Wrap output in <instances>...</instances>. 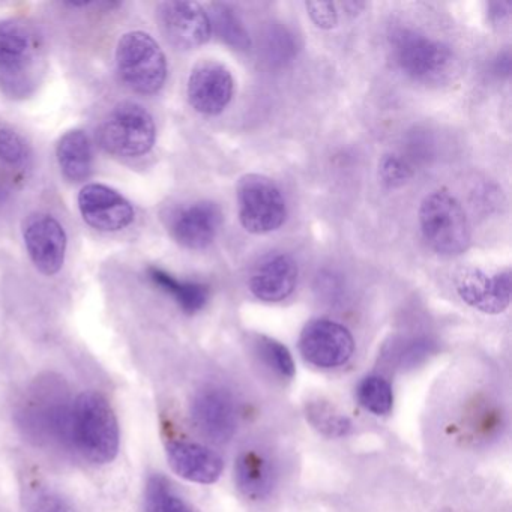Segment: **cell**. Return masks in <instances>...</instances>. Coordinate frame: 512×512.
I'll list each match as a JSON object with an SVG mask.
<instances>
[{"mask_svg": "<svg viewBox=\"0 0 512 512\" xmlns=\"http://www.w3.org/2000/svg\"><path fill=\"white\" fill-rule=\"evenodd\" d=\"M46 74V49L38 29L26 20L0 22V88L14 100L37 91Z\"/></svg>", "mask_w": 512, "mask_h": 512, "instance_id": "6da1fadb", "label": "cell"}, {"mask_svg": "<svg viewBox=\"0 0 512 512\" xmlns=\"http://www.w3.org/2000/svg\"><path fill=\"white\" fill-rule=\"evenodd\" d=\"M71 445L92 464H107L119 451V425L106 397L83 392L73 403Z\"/></svg>", "mask_w": 512, "mask_h": 512, "instance_id": "7a4b0ae2", "label": "cell"}, {"mask_svg": "<svg viewBox=\"0 0 512 512\" xmlns=\"http://www.w3.org/2000/svg\"><path fill=\"white\" fill-rule=\"evenodd\" d=\"M73 404L59 380H38L23 403L22 425L38 442L71 445Z\"/></svg>", "mask_w": 512, "mask_h": 512, "instance_id": "3957f363", "label": "cell"}, {"mask_svg": "<svg viewBox=\"0 0 512 512\" xmlns=\"http://www.w3.org/2000/svg\"><path fill=\"white\" fill-rule=\"evenodd\" d=\"M419 226L425 241L437 254L460 256L469 248V220L463 206L448 191H434L425 197L419 208Z\"/></svg>", "mask_w": 512, "mask_h": 512, "instance_id": "277c9868", "label": "cell"}, {"mask_svg": "<svg viewBox=\"0 0 512 512\" xmlns=\"http://www.w3.org/2000/svg\"><path fill=\"white\" fill-rule=\"evenodd\" d=\"M391 55L407 77L424 85L445 82L454 68V55L446 44L410 29L391 35Z\"/></svg>", "mask_w": 512, "mask_h": 512, "instance_id": "5b68a950", "label": "cell"}, {"mask_svg": "<svg viewBox=\"0 0 512 512\" xmlns=\"http://www.w3.org/2000/svg\"><path fill=\"white\" fill-rule=\"evenodd\" d=\"M119 76L137 94L154 95L167 79V61L161 47L145 32H130L116 50Z\"/></svg>", "mask_w": 512, "mask_h": 512, "instance_id": "8992f818", "label": "cell"}, {"mask_svg": "<svg viewBox=\"0 0 512 512\" xmlns=\"http://www.w3.org/2000/svg\"><path fill=\"white\" fill-rule=\"evenodd\" d=\"M154 118L139 104H118L98 128L101 148L116 157L136 158L154 148Z\"/></svg>", "mask_w": 512, "mask_h": 512, "instance_id": "52a82bcc", "label": "cell"}, {"mask_svg": "<svg viewBox=\"0 0 512 512\" xmlns=\"http://www.w3.org/2000/svg\"><path fill=\"white\" fill-rule=\"evenodd\" d=\"M242 227L254 235L275 232L287 217L286 200L272 179L263 175L242 176L236 188Z\"/></svg>", "mask_w": 512, "mask_h": 512, "instance_id": "ba28073f", "label": "cell"}, {"mask_svg": "<svg viewBox=\"0 0 512 512\" xmlns=\"http://www.w3.org/2000/svg\"><path fill=\"white\" fill-rule=\"evenodd\" d=\"M299 350L305 361L314 367L337 368L352 358L355 341L340 323L316 319L302 329Z\"/></svg>", "mask_w": 512, "mask_h": 512, "instance_id": "9c48e42d", "label": "cell"}, {"mask_svg": "<svg viewBox=\"0 0 512 512\" xmlns=\"http://www.w3.org/2000/svg\"><path fill=\"white\" fill-rule=\"evenodd\" d=\"M158 23L169 44L193 50L211 38L209 14L196 2H164L158 7Z\"/></svg>", "mask_w": 512, "mask_h": 512, "instance_id": "30bf717a", "label": "cell"}, {"mask_svg": "<svg viewBox=\"0 0 512 512\" xmlns=\"http://www.w3.org/2000/svg\"><path fill=\"white\" fill-rule=\"evenodd\" d=\"M26 250L38 271L55 275L61 271L67 254L64 227L49 214H32L23 223Z\"/></svg>", "mask_w": 512, "mask_h": 512, "instance_id": "8fae6325", "label": "cell"}, {"mask_svg": "<svg viewBox=\"0 0 512 512\" xmlns=\"http://www.w3.org/2000/svg\"><path fill=\"white\" fill-rule=\"evenodd\" d=\"M79 209L83 220L101 232H119L134 220L131 203L106 185H86L79 194Z\"/></svg>", "mask_w": 512, "mask_h": 512, "instance_id": "7c38bea8", "label": "cell"}, {"mask_svg": "<svg viewBox=\"0 0 512 512\" xmlns=\"http://www.w3.org/2000/svg\"><path fill=\"white\" fill-rule=\"evenodd\" d=\"M187 94L196 112L208 116L220 115L232 100V74L218 62H200L191 71Z\"/></svg>", "mask_w": 512, "mask_h": 512, "instance_id": "4fadbf2b", "label": "cell"}, {"mask_svg": "<svg viewBox=\"0 0 512 512\" xmlns=\"http://www.w3.org/2000/svg\"><path fill=\"white\" fill-rule=\"evenodd\" d=\"M455 289L470 307L485 314H500L511 302V274L488 275L481 269H463L455 278Z\"/></svg>", "mask_w": 512, "mask_h": 512, "instance_id": "5bb4252c", "label": "cell"}, {"mask_svg": "<svg viewBox=\"0 0 512 512\" xmlns=\"http://www.w3.org/2000/svg\"><path fill=\"white\" fill-rule=\"evenodd\" d=\"M223 223L221 209L212 202H197L173 212L170 235L188 250H205L217 238Z\"/></svg>", "mask_w": 512, "mask_h": 512, "instance_id": "9a60e30c", "label": "cell"}, {"mask_svg": "<svg viewBox=\"0 0 512 512\" xmlns=\"http://www.w3.org/2000/svg\"><path fill=\"white\" fill-rule=\"evenodd\" d=\"M191 416L196 427L215 442L232 439L238 427L235 404L220 388L202 389L191 404Z\"/></svg>", "mask_w": 512, "mask_h": 512, "instance_id": "2e32d148", "label": "cell"}, {"mask_svg": "<svg viewBox=\"0 0 512 512\" xmlns=\"http://www.w3.org/2000/svg\"><path fill=\"white\" fill-rule=\"evenodd\" d=\"M298 283V265L289 254H271L257 263L251 272V293L263 302L289 298Z\"/></svg>", "mask_w": 512, "mask_h": 512, "instance_id": "e0dca14e", "label": "cell"}, {"mask_svg": "<svg viewBox=\"0 0 512 512\" xmlns=\"http://www.w3.org/2000/svg\"><path fill=\"white\" fill-rule=\"evenodd\" d=\"M167 458L173 472L196 484H214L223 473V458L199 443L172 442Z\"/></svg>", "mask_w": 512, "mask_h": 512, "instance_id": "ac0fdd59", "label": "cell"}, {"mask_svg": "<svg viewBox=\"0 0 512 512\" xmlns=\"http://www.w3.org/2000/svg\"><path fill=\"white\" fill-rule=\"evenodd\" d=\"M236 484L244 496L251 500L265 499L275 487L274 464L262 452L245 451L239 455L235 466Z\"/></svg>", "mask_w": 512, "mask_h": 512, "instance_id": "d6986e66", "label": "cell"}, {"mask_svg": "<svg viewBox=\"0 0 512 512\" xmlns=\"http://www.w3.org/2000/svg\"><path fill=\"white\" fill-rule=\"evenodd\" d=\"M56 155L59 167L68 181L82 182L91 175L94 155L91 142L83 131H68L59 140Z\"/></svg>", "mask_w": 512, "mask_h": 512, "instance_id": "ffe728a7", "label": "cell"}, {"mask_svg": "<svg viewBox=\"0 0 512 512\" xmlns=\"http://www.w3.org/2000/svg\"><path fill=\"white\" fill-rule=\"evenodd\" d=\"M149 278L164 292L169 293L178 302L179 307L188 314L197 313L205 307L209 299V287L194 281H179L163 269H149Z\"/></svg>", "mask_w": 512, "mask_h": 512, "instance_id": "44dd1931", "label": "cell"}, {"mask_svg": "<svg viewBox=\"0 0 512 512\" xmlns=\"http://www.w3.org/2000/svg\"><path fill=\"white\" fill-rule=\"evenodd\" d=\"M209 22H211V31H214L215 35L227 46L239 50V52L250 49V35L229 5H212Z\"/></svg>", "mask_w": 512, "mask_h": 512, "instance_id": "7402d4cb", "label": "cell"}, {"mask_svg": "<svg viewBox=\"0 0 512 512\" xmlns=\"http://www.w3.org/2000/svg\"><path fill=\"white\" fill-rule=\"evenodd\" d=\"M146 509L148 512H199L184 497L173 490L164 476L154 475L146 485Z\"/></svg>", "mask_w": 512, "mask_h": 512, "instance_id": "603a6c76", "label": "cell"}, {"mask_svg": "<svg viewBox=\"0 0 512 512\" xmlns=\"http://www.w3.org/2000/svg\"><path fill=\"white\" fill-rule=\"evenodd\" d=\"M359 403L368 412L374 415H386L391 412L394 395L388 380L380 376H368L359 383L358 391Z\"/></svg>", "mask_w": 512, "mask_h": 512, "instance_id": "cb8c5ba5", "label": "cell"}, {"mask_svg": "<svg viewBox=\"0 0 512 512\" xmlns=\"http://www.w3.org/2000/svg\"><path fill=\"white\" fill-rule=\"evenodd\" d=\"M308 419L311 424L322 431L326 436L340 437L346 436L352 428V422L346 416L338 413L334 407L328 404L314 403L308 407Z\"/></svg>", "mask_w": 512, "mask_h": 512, "instance_id": "d4e9b609", "label": "cell"}, {"mask_svg": "<svg viewBox=\"0 0 512 512\" xmlns=\"http://www.w3.org/2000/svg\"><path fill=\"white\" fill-rule=\"evenodd\" d=\"M257 350L263 362L275 373L286 379H292L295 376V362L286 346L272 338L262 337L257 343Z\"/></svg>", "mask_w": 512, "mask_h": 512, "instance_id": "484cf974", "label": "cell"}, {"mask_svg": "<svg viewBox=\"0 0 512 512\" xmlns=\"http://www.w3.org/2000/svg\"><path fill=\"white\" fill-rule=\"evenodd\" d=\"M26 158L22 137L11 128L0 127V161L8 166H20Z\"/></svg>", "mask_w": 512, "mask_h": 512, "instance_id": "4316f807", "label": "cell"}, {"mask_svg": "<svg viewBox=\"0 0 512 512\" xmlns=\"http://www.w3.org/2000/svg\"><path fill=\"white\" fill-rule=\"evenodd\" d=\"M380 176L386 184L397 187V185L404 184L412 176V170L401 158L388 155V157L383 158L382 164H380Z\"/></svg>", "mask_w": 512, "mask_h": 512, "instance_id": "83f0119b", "label": "cell"}, {"mask_svg": "<svg viewBox=\"0 0 512 512\" xmlns=\"http://www.w3.org/2000/svg\"><path fill=\"white\" fill-rule=\"evenodd\" d=\"M308 14H310L317 28L332 29L337 26L338 13L337 8L332 2H307Z\"/></svg>", "mask_w": 512, "mask_h": 512, "instance_id": "f1b7e54d", "label": "cell"}, {"mask_svg": "<svg viewBox=\"0 0 512 512\" xmlns=\"http://www.w3.org/2000/svg\"><path fill=\"white\" fill-rule=\"evenodd\" d=\"M29 512H70V508L59 494L44 490L35 494Z\"/></svg>", "mask_w": 512, "mask_h": 512, "instance_id": "f546056e", "label": "cell"}]
</instances>
